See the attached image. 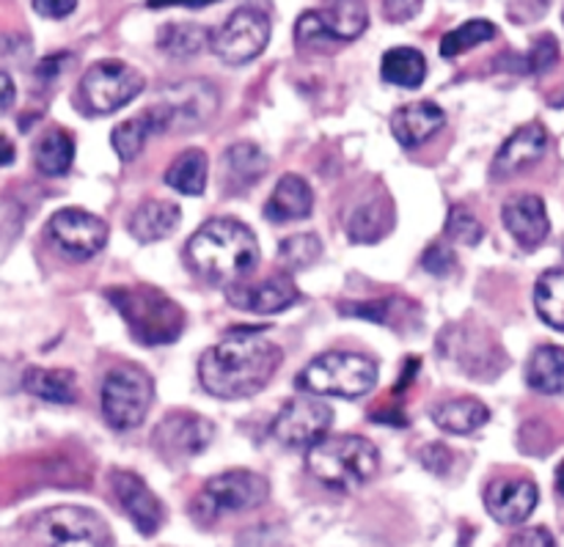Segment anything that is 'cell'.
I'll return each mask as SVG.
<instances>
[{
	"label": "cell",
	"mask_w": 564,
	"mask_h": 547,
	"mask_svg": "<svg viewBox=\"0 0 564 547\" xmlns=\"http://www.w3.org/2000/svg\"><path fill=\"white\" fill-rule=\"evenodd\" d=\"M270 484L268 479L253 471H224L209 479L202 490V504L213 515L218 512H248L257 510L268 501Z\"/></svg>",
	"instance_id": "5bb4252c"
},
{
	"label": "cell",
	"mask_w": 564,
	"mask_h": 547,
	"mask_svg": "<svg viewBox=\"0 0 564 547\" xmlns=\"http://www.w3.org/2000/svg\"><path fill=\"white\" fill-rule=\"evenodd\" d=\"M556 55H560V44H556L554 39H551V36L538 39V42H534V47H532V53L527 55L529 69L538 72V75H540V72L551 69V66H554V61H556Z\"/></svg>",
	"instance_id": "ab89813d"
},
{
	"label": "cell",
	"mask_w": 564,
	"mask_h": 547,
	"mask_svg": "<svg viewBox=\"0 0 564 547\" xmlns=\"http://www.w3.org/2000/svg\"><path fill=\"white\" fill-rule=\"evenodd\" d=\"M105 295L110 306L121 314L138 344H174L185 330V311L158 286H113Z\"/></svg>",
	"instance_id": "3957f363"
},
{
	"label": "cell",
	"mask_w": 564,
	"mask_h": 547,
	"mask_svg": "<svg viewBox=\"0 0 564 547\" xmlns=\"http://www.w3.org/2000/svg\"><path fill=\"white\" fill-rule=\"evenodd\" d=\"M141 72L124 61H97L86 69L77 86V97L88 116H108L130 105L143 91Z\"/></svg>",
	"instance_id": "52a82bcc"
},
{
	"label": "cell",
	"mask_w": 564,
	"mask_h": 547,
	"mask_svg": "<svg viewBox=\"0 0 564 547\" xmlns=\"http://www.w3.org/2000/svg\"><path fill=\"white\" fill-rule=\"evenodd\" d=\"M215 427L198 413L176 411L154 429V446L169 457H196L213 444Z\"/></svg>",
	"instance_id": "2e32d148"
},
{
	"label": "cell",
	"mask_w": 564,
	"mask_h": 547,
	"mask_svg": "<svg viewBox=\"0 0 564 547\" xmlns=\"http://www.w3.org/2000/svg\"><path fill=\"white\" fill-rule=\"evenodd\" d=\"M319 253H323V242H319L317 234H292L279 248V259L292 273L312 267L319 259Z\"/></svg>",
	"instance_id": "d590c367"
},
{
	"label": "cell",
	"mask_w": 564,
	"mask_h": 547,
	"mask_svg": "<svg viewBox=\"0 0 564 547\" xmlns=\"http://www.w3.org/2000/svg\"><path fill=\"white\" fill-rule=\"evenodd\" d=\"M152 135L154 130L147 121V116H135V119H127L113 127V132H110V143H113L116 154H119L124 163H130V160H135L138 154L143 152V146H147V141Z\"/></svg>",
	"instance_id": "e575fe53"
},
{
	"label": "cell",
	"mask_w": 564,
	"mask_h": 547,
	"mask_svg": "<svg viewBox=\"0 0 564 547\" xmlns=\"http://www.w3.org/2000/svg\"><path fill=\"white\" fill-rule=\"evenodd\" d=\"M314 209V193L308 182L297 174H286L275 182L273 193L264 201V218L273 223H292L308 218Z\"/></svg>",
	"instance_id": "7402d4cb"
},
{
	"label": "cell",
	"mask_w": 564,
	"mask_h": 547,
	"mask_svg": "<svg viewBox=\"0 0 564 547\" xmlns=\"http://www.w3.org/2000/svg\"><path fill=\"white\" fill-rule=\"evenodd\" d=\"M534 308L549 328L564 333V270H545L534 284Z\"/></svg>",
	"instance_id": "d6a6232c"
},
{
	"label": "cell",
	"mask_w": 564,
	"mask_h": 547,
	"mask_svg": "<svg viewBox=\"0 0 564 547\" xmlns=\"http://www.w3.org/2000/svg\"><path fill=\"white\" fill-rule=\"evenodd\" d=\"M47 237L66 259H91L108 245V223L86 209H61L47 220Z\"/></svg>",
	"instance_id": "4fadbf2b"
},
{
	"label": "cell",
	"mask_w": 564,
	"mask_h": 547,
	"mask_svg": "<svg viewBox=\"0 0 564 547\" xmlns=\"http://www.w3.org/2000/svg\"><path fill=\"white\" fill-rule=\"evenodd\" d=\"M330 424H334V411L325 402L312 400V396H295L281 407L270 429L284 449L308 451L314 444L328 438Z\"/></svg>",
	"instance_id": "7c38bea8"
},
{
	"label": "cell",
	"mask_w": 564,
	"mask_h": 547,
	"mask_svg": "<svg viewBox=\"0 0 564 547\" xmlns=\"http://www.w3.org/2000/svg\"><path fill=\"white\" fill-rule=\"evenodd\" d=\"M308 473L336 493H352L375 479L380 468L378 449L358 435L323 438L306 451Z\"/></svg>",
	"instance_id": "277c9868"
},
{
	"label": "cell",
	"mask_w": 564,
	"mask_h": 547,
	"mask_svg": "<svg viewBox=\"0 0 564 547\" xmlns=\"http://www.w3.org/2000/svg\"><path fill=\"white\" fill-rule=\"evenodd\" d=\"M527 385L538 394H564V347L543 344L529 355Z\"/></svg>",
	"instance_id": "484cf974"
},
{
	"label": "cell",
	"mask_w": 564,
	"mask_h": 547,
	"mask_svg": "<svg viewBox=\"0 0 564 547\" xmlns=\"http://www.w3.org/2000/svg\"><path fill=\"white\" fill-rule=\"evenodd\" d=\"M152 378L135 363H121L110 369L102 383V416L116 433H130L141 427L152 405Z\"/></svg>",
	"instance_id": "8992f818"
},
{
	"label": "cell",
	"mask_w": 564,
	"mask_h": 547,
	"mask_svg": "<svg viewBox=\"0 0 564 547\" xmlns=\"http://www.w3.org/2000/svg\"><path fill=\"white\" fill-rule=\"evenodd\" d=\"M540 504V490L532 479L501 477L485 488V510L501 526H521L534 515Z\"/></svg>",
	"instance_id": "9a60e30c"
},
{
	"label": "cell",
	"mask_w": 564,
	"mask_h": 547,
	"mask_svg": "<svg viewBox=\"0 0 564 547\" xmlns=\"http://www.w3.org/2000/svg\"><path fill=\"white\" fill-rule=\"evenodd\" d=\"M394 226V204L386 196L372 198V201L361 204V207L352 209L350 223H347V234L352 242H378Z\"/></svg>",
	"instance_id": "4316f807"
},
{
	"label": "cell",
	"mask_w": 564,
	"mask_h": 547,
	"mask_svg": "<svg viewBox=\"0 0 564 547\" xmlns=\"http://www.w3.org/2000/svg\"><path fill=\"white\" fill-rule=\"evenodd\" d=\"M369 25L364 0H334L325 11H306L295 25L297 47L323 50L330 44L352 42Z\"/></svg>",
	"instance_id": "ba28073f"
},
{
	"label": "cell",
	"mask_w": 564,
	"mask_h": 547,
	"mask_svg": "<svg viewBox=\"0 0 564 547\" xmlns=\"http://www.w3.org/2000/svg\"><path fill=\"white\" fill-rule=\"evenodd\" d=\"M424 0H383V14L389 22H408L422 11Z\"/></svg>",
	"instance_id": "60d3db41"
},
{
	"label": "cell",
	"mask_w": 564,
	"mask_h": 547,
	"mask_svg": "<svg viewBox=\"0 0 564 547\" xmlns=\"http://www.w3.org/2000/svg\"><path fill=\"white\" fill-rule=\"evenodd\" d=\"M556 493L564 499V460H562V466L556 468Z\"/></svg>",
	"instance_id": "681fc988"
},
{
	"label": "cell",
	"mask_w": 564,
	"mask_h": 547,
	"mask_svg": "<svg viewBox=\"0 0 564 547\" xmlns=\"http://www.w3.org/2000/svg\"><path fill=\"white\" fill-rule=\"evenodd\" d=\"M17 152H14V143L9 141V138L0 135V168H6V165L14 163Z\"/></svg>",
	"instance_id": "7dc6e473"
},
{
	"label": "cell",
	"mask_w": 564,
	"mask_h": 547,
	"mask_svg": "<svg viewBox=\"0 0 564 547\" xmlns=\"http://www.w3.org/2000/svg\"><path fill=\"white\" fill-rule=\"evenodd\" d=\"M422 267L427 270V273L438 275V278H446V275H452L457 270L455 251H452V248H446L444 242H435V245H430L427 251H424Z\"/></svg>",
	"instance_id": "f35d334b"
},
{
	"label": "cell",
	"mask_w": 564,
	"mask_h": 547,
	"mask_svg": "<svg viewBox=\"0 0 564 547\" xmlns=\"http://www.w3.org/2000/svg\"><path fill=\"white\" fill-rule=\"evenodd\" d=\"M215 110H218V91L209 83L193 80L171 88L143 116L152 124L154 135H160L169 130H193L207 124Z\"/></svg>",
	"instance_id": "9c48e42d"
},
{
	"label": "cell",
	"mask_w": 564,
	"mask_h": 547,
	"mask_svg": "<svg viewBox=\"0 0 564 547\" xmlns=\"http://www.w3.org/2000/svg\"><path fill=\"white\" fill-rule=\"evenodd\" d=\"M330 3H334V0H330Z\"/></svg>",
	"instance_id": "f907efd6"
},
{
	"label": "cell",
	"mask_w": 564,
	"mask_h": 547,
	"mask_svg": "<svg viewBox=\"0 0 564 547\" xmlns=\"http://www.w3.org/2000/svg\"><path fill=\"white\" fill-rule=\"evenodd\" d=\"M209 31L196 22H171L163 25L158 33V47L169 58H193L209 44Z\"/></svg>",
	"instance_id": "4dcf8cb0"
},
{
	"label": "cell",
	"mask_w": 564,
	"mask_h": 547,
	"mask_svg": "<svg viewBox=\"0 0 564 547\" xmlns=\"http://www.w3.org/2000/svg\"><path fill=\"white\" fill-rule=\"evenodd\" d=\"M433 422L435 427L449 435H471L490 422V411L485 407V402L474 400V396H460V400L441 402L433 411Z\"/></svg>",
	"instance_id": "d4e9b609"
},
{
	"label": "cell",
	"mask_w": 564,
	"mask_h": 547,
	"mask_svg": "<svg viewBox=\"0 0 564 547\" xmlns=\"http://www.w3.org/2000/svg\"><path fill=\"white\" fill-rule=\"evenodd\" d=\"M22 389L50 405H75L77 402V380L69 369L31 367L22 374Z\"/></svg>",
	"instance_id": "cb8c5ba5"
},
{
	"label": "cell",
	"mask_w": 564,
	"mask_h": 547,
	"mask_svg": "<svg viewBox=\"0 0 564 547\" xmlns=\"http://www.w3.org/2000/svg\"><path fill=\"white\" fill-rule=\"evenodd\" d=\"M14 97H17L14 80H11L6 72H0V113H6V110L14 105Z\"/></svg>",
	"instance_id": "bcb514c9"
},
{
	"label": "cell",
	"mask_w": 564,
	"mask_h": 547,
	"mask_svg": "<svg viewBox=\"0 0 564 547\" xmlns=\"http://www.w3.org/2000/svg\"><path fill=\"white\" fill-rule=\"evenodd\" d=\"M209 160L202 149H185L176 154L174 163L165 171V185L174 187L182 196H202L207 190Z\"/></svg>",
	"instance_id": "83f0119b"
},
{
	"label": "cell",
	"mask_w": 564,
	"mask_h": 547,
	"mask_svg": "<svg viewBox=\"0 0 564 547\" xmlns=\"http://www.w3.org/2000/svg\"><path fill=\"white\" fill-rule=\"evenodd\" d=\"M69 61H72L69 53L50 55V58H44L42 64L36 66V75L42 77V80H53V77H58V72L64 69V64H69Z\"/></svg>",
	"instance_id": "f6af8a7d"
},
{
	"label": "cell",
	"mask_w": 564,
	"mask_h": 547,
	"mask_svg": "<svg viewBox=\"0 0 564 547\" xmlns=\"http://www.w3.org/2000/svg\"><path fill=\"white\" fill-rule=\"evenodd\" d=\"M422 462H424V468H427V471L446 473V471H449V466H452V455H449V449H446V446L435 444V446H427V449L422 451Z\"/></svg>",
	"instance_id": "ee69618b"
},
{
	"label": "cell",
	"mask_w": 564,
	"mask_h": 547,
	"mask_svg": "<svg viewBox=\"0 0 564 547\" xmlns=\"http://www.w3.org/2000/svg\"><path fill=\"white\" fill-rule=\"evenodd\" d=\"M187 262L207 284L231 286L246 281L259 264V240L235 218L207 220L187 240Z\"/></svg>",
	"instance_id": "7a4b0ae2"
},
{
	"label": "cell",
	"mask_w": 564,
	"mask_h": 547,
	"mask_svg": "<svg viewBox=\"0 0 564 547\" xmlns=\"http://www.w3.org/2000/svg\"><path fill=\"white\" fill-rule=\"evenodd\" d=\"M446 237L460 245L474 248L485 237V226L479 223L477 215L466 207H452L446 215Z\"/></svg>",
	"instance_id": "8d00e7d4"
},
{
	"label": "cell",
	"mask_w": 564,
	"mask_h": 547,
	"mask_svg": "<svg viewBox=\"0 0 564 547\" xmlns=\"http://www.w3.org/2000/svg\"><path fill=\"white\" fill-rule=\"evenodd\" d=\"M226 295H229V303L240 311H251V314H279L286 311V308L295 306L301 300V292H297L295 281L290 275H270V278L259 281V284H231L226 286Z\"/></svg>",
	"instance_id": "e0dca14e"
},
{
	"label": "cell",
	"mask_w": 564,
	"mask_h": 547,
	"mask_svg": "<svg viewBox=\"0 0 564 547\" xmlns=\"http://www.w3.org/2000/svg\"><path fill=\"white\" fill-rule=\"evenodd\" d=\"M169 3H180V6H207V3H213V0H149V6H152V9H160V6H169Z\"/></svg>",
	"instance_id": "c3c4849f"
},
{
	"label": "cell",
	"mask_w": 564,
	"mask_h": 547,
	"mask_svg": "<svg viewBox=\"0 0 564 547\" xmlns=\"http://www.w3.org/2000/svg\"><path fill=\"white\" fill-rule=\"evenodd\" d=\"M295 383L303 394L358 400L378 385V367L367 355L336 350L314 358Z\"/></svg>",
	"instance_id": "5b68a950"
},
{
	"label": "cell",
	"mask_w": 564,
	"mask_h": 547,
	"mask_svg": "<svg viewBox=\"0 0 564 547\" xmlns=\"http://www.w3.org/2000/svg\"><path fill=\"white\" fill-rule=\"evenodd\" d=\"M507 547H556L549 528H523L521 534L510 539Z\"/></svg>",
	"instance_id": "7bdbcfd3"
},
{
	"label": "cell",
	"mask_w": 564,
	"mask_h": 547,
	"mask_svg": "<svg viewBox=\"0 0 564 547\" xmlns=\"http://www.w3.org/2000/svg\"><path fill=\"white\" fill-rule=\"evenodd\" d=\"M75 163V138L66 130H50L33 149V165L44 176H64Z\"/></svg>",
	"instance_id": "f1b7e54d"
},
{
	"label": "cell",
	"mask_w": 564,
	"mask_h": 547,
	"mask_svg": "<svg viewBox=\"0 0 564 547\" xmlns=\"http://www.w3.org/2000/svg\"><path fill=\"white\" fill-rule=\"evenodd\" d=\"M549 152V132L540 121H529V124L518 127L501 149L496 152L494 165H490V176L494 179H510V176L521 174V171L532 168L534 163L545 157Z\"/></svg>",
	"instance_id": "ac0fdd59"
},
{
	"label": "cell",
	"mask_w": 564,
	"mask_h": 547,
	"mask_svg": "<svg viewBox=\"0 0 564 547\" xmlns=\"http://www.w3.org/2000/svg\"><path fill=\"white\" fill-rule=\"evenodd\" d=\"M394 297H386V300H372V303H339L341 314H350L358 319H372V322L391 325L389 311L394 308Z\"/></svg>",
	"instance_id": "74e56055"
},
{
	"label": "cell",
	"mask_w": 564,
	"mask_h": 547,
	"mask_svg": "<svg viewBox=\"0 0 564 547\" xmlns=\"http://www.w3.org/2000/svg\"><path fill=\"white\" fill-rule=\"evenodd\" d=\"M110 488H113L116 499H119L121 510L127 512V517L132 521V526L143 534V537H152L163 526V504H160L158 495L149 490V484L143 482L138 473L132 471H116L110 477Z\"/></svg>",
	"instance_id": "d6986e66"
},
{
	"label": "cell",
	"mask_w": 564,
	"mask_h": 547,
	"mask_svg": "<svg viewBox=\"0 0 564 547\" xmlns=\"http://www.w3.org/2000/svg\"><path fill=\"white\" fill-rule=\"evenodd\" d=\"M224 168L237 187H251L268 171V157H264V152L257 143L242 141L226 149Z\"/></svg>",
	"instance_id": "1f68e13d"
},
{
	"label": "cell",
	"mask_w": 564,
	"mask_h": 547,
	"mask_svg": "<svg viewBox=\"0 0 564 547\" xmlns=\"http://www.w3.org/2000/svg\"><path fill=\"white\" fill-rule=\"evenodd\" d=\"M281 350L259 330H237L198 361V383L218 400H246L259 394L273 380Z\"/></svg>",
	"instance_id": "6da1fadb"
},
{
	"label": "cell",
	"mask_w": 564,
	"mask_h": 547,
	"mask_svg": "<svg viewBox=\"0 0 564 547\" xmlns=\"http://www.w3.org/2000/svg\"><path fill=\"white\" fill-rule=\"evenodd\" d=\"M380 75L386 83L400 88H419L427 77V61L413 47H394L380 61Z\"/></svg>",
	"instance_id": "f546056e"
},
{
	"label": "cell",
	"mask_w": 564,
	"mask_h": 547,
	"mask_svg": "<svg viewBox=\"0 0 564 547\" xmlns=\"http://www.w3.org/2000/svg\"><path fill=\"white\" fill-rule=\"evenodd\" d=\"M33 534L44 547H113L108 526L80 506H55L44 512Z\"/></svg>",
	"instance_id": "30bf717a"
},
{
	"label": "cell",
	"mask_w": 564,
	"mask_h": 547,
	"mask_svg": "<svg viewBox=\"0 0 564 547\" xmlns=\"http://www.w3.org/2000/svg\"><path fill=\"white\" fill-rule=\"evenodd\" d=\"M270 42V17L264 11L253 9V6H242L237 9L218 31L213 33L209 44L213 53L218 55L224 64L240 66L253 61L257 55L264 53Z\"/></svg>",
	"instance_id": "8fae6325"
},
{
	"label": "cell",
	"mask_w": 564,
	"mask_h": 547,
	"mask_svg": "<svg viewBox=\"0 0 564 547\" xmlns=\"http://www.w3.org/2000/svg\"><path fill=\"white\" fill-rule=\"evenodd\" d=\"M446 124V113L435 102H413L394 110L391 116V135L405 149L427 143L441 127Z\"/></svg>",
	"instance_id": "44dd1931"
},
{
	"label": "cell",
	"mask_w": 564,
	"mask_h": 547,
	"mask_svg": "<svg viewBox=\"0 0 564 547\" xmlns=\"http://www.w3.org/2000/svg\"><path fill=\"white\" fill-rule=\"evenodd\" d=\"M501 220H505V229L510 231L512 240L518 242L527 251L543 245L551 234V220L545 212V201L532 193H523V196L510 198L501 209Z\"/></svg>",
	"instance_id": "ffe728a7"
},
{
	"label": "cell",
	"mask_w": 564,
	"mask_h": 547,
	"mask_svg": "<svg viewBox=\"0 0 564 547\" xmlns=\"http://www.w3.org/2000/svg\"><path fill=\"white\" fill-rule=\"evenodd\" d=\"M77 9V0H33V11L47 20H64Z\"/></svg>",
	"instance_id": "b9f144b4"
},
{
	"label": "cell",
	"mask_w": 564,
	"mask_h": 547,
	"mask_svg": "<svg viewBox=\"0 0 564 547\" xmlns=\"http://www.w3.org/2000/svg\"><path fill=\"white\" fill-rule=\"evenodd\" d=\"M496 25L488 20H468L463 22L460 28H455V31H449L444 36V42H441V55L444 58H457V55L468 53V50L479 47V44L490 42V39H496Z\"/></svg>",
	"instance_id": "836d02e7"
},
{
	"label": "cell",
	"mask_w": 564,
	"mask_h": 547,
	"mask_svg": "<svg viewBox=\"0 0 564 547\" xmlns=\"http://www.w3.org/2000/svg\"><path fill=\"white\" fill-rule=\"evenodd\" d=\"M182 223V209L171 201H143L130 218V234L138 242H160L174 234Z\"/></svg>",
	"instance_id": "603a6c76"
}]
</instances>
